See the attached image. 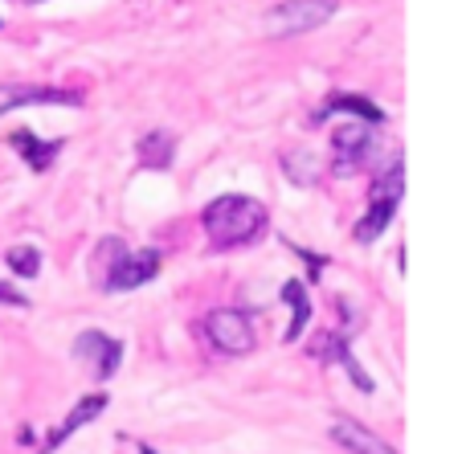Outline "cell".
Instances as JSON below:
<instances>
[{
	"label": "cell",
	"instance_id": "cell-1",
	"mask_svg": "<svg viewBox=\"0 0 466 454\" xmlns=\"http://www.w3.org/2000/svg\"><path fill=\"white\" fill-rule=\"evenodd\" d=\"M201 226L213 250H238V246H254L270 229V209L258 197L221 193L201 209Z\"/></svg>",
	"mask_w": 466,
	"mask_h": 454
},
{
	"label": "cell",
	"instance_id": "cell-2",
	"mask_svg": "<svg viewBox=\"0 0 466 454\" xmlns=\"http://www.w3.org/2000/svg\"><path fill=\"white\" fill-rule=\"evenodd\" d=\"M98 258H106V270L98 275V287L106 295H119V291H136V287L152 283L160 275V262L164 254L156 246H144V250H127L119 237H106L98 246Z\"/></svg>",
	"mask_w": 466,
	"mask_h": 454
},
{
	"label": "cell",
	"instance_id": "cell-3",
	"mask_svg": "<svg viewBox=\"0 0 466 454\" xmlns=\"http://www.w3.org/2000/svg\"><path fill=\"white\" fill-rule=\"evenodd\" d=\"M401 197H405V160L397 156L377 180H372V197H369V213L356 221L352 237L360 246H372L389 226H393L397 209H401Z\"/></svg>",
	"mask_w": 466,
	"mask_h": 454
},
{
	"label": "cell",
	"instance_id": "cell-4",
	"mask_svg": "<svg viewBox=\"0 0 466 454\" xmlns=\"http://www.w3.org/2000/svg\"><path fill=\"white\" fill-rule=\"evenodd\" d=\"M339 13V0H282V5L266 8L262 29L270 37H299V33H315Z\"/></svg>",
	"mask_w": 466,
	"mask_h": 454
},
{
	"label": "cell",
	"instance_id": "cell-5",
	"mask_svg": "<svg viewBox=\"0 0 466 454\" xmlns=\"http://www.w3.org/2000/svg\"><path fill=\"white\" fill-rule=\"evenodd\" d=\"M201 328L221 357H246V352H254V319H249V311L218 308L205 316Z\"/></svg>",
	"mask_w": 466,
	"mask_h": 454
},
{
	"label": "cell",
	"instance_id": "cell-6",
	"mask_svg": "<svg viewBox=\"0 0 466 454\" xmlns=\"http://www.w3.org/2000/svg\"><path fill=\"white\" fill-rule=\"evenodd\" d=\"M372 152V123L364 119H344L331 127V156H336L339 172H356Z\"/></svg>",
	"mask_w": 466,
	"mask_h": 454
},
{
	"label": "cell",
	"instance_id": "cell-7",
	"mask_svg": "<svg viewBox=\"0 0 466 454\" xmlns=\"http://www.w3.org/2000/svg\"><path fill=\"white\" fill-rule=\"evenodd\" d=\"M86 98L78 90L62 86H25V82H5L0 86V115L21 111V106H82Z\"/></svg>",
	"mask_w": 466,
	"mask_h": 454
},
{
	"label": "cell",
	"instance_id": "cell-8",
	"mask_svg": "<svg viewBox=\"0 0 466 454\" xmlns=\"http://www.w3.org/2000/svg\"><path fill=\"white\" fill-rule=\"evenodd\" d=\"M74 357H78V360H90V373H95V381H111V377L119 373L123 340H115V336L86 328V332L74 340Z\"/></svg>",
	"mask_w": 466,
	"mask_h": 454
},
{
	"label": "cell",
	"instance_id": "cell-9",
	"mask_svg": "<svg viewBox=\"0 0 466 454\" xmlns=\"http://www.w3.org/2000/svg\"><path fill=\"white\" fill-rule=\"evenodd\" d=\"M331 442L336 447H344L348 454H397L393 447H389L380 434H372L369 426H360L356 418H348V414H336L331 418Z\"/></svg>",
	"mask_w": 466,
	"mask_h": 454
},
{
	"label": "cell",
	"instance_id": "cell-10",
	"mask_svg": "<svg viewBox=\"0 0 466 454\" xmlns=\"http://www.w3.org/2000/svg\"><path fill=\"white\" fill-rule=\"evenodd\" d=\"M348 336H352V328H344V332H328V336H323V344H319L315 352H319L328 365H331V360H336V365H344L348 377H352V385H356L360 393H372V389H377V381H372V377L360 368V360L352 357V348H348Z\"/></svg>",
	"mask_w": 466,
	"mask_h": 454
},
{
	"label": "cell",
	"instance_id": "cell-11",
	"mask_svg": "<svg viewBox=\"0 0 466 454\" xmlns=\"http://www.w3.org/2000/svg\"><path fill=\"white\" fill-rule=\"evenodd\" d=\"M331 115H352V119H364V123H372V127H380V123H385V111H380L369 95H348V90L328 95V103H323L311 119L323 123V119H331Z\"/></svg>",
	"mask_w": 466,
	"mask_h": 454
},
{
	"label": "cell",
	"instance_id": "cell-12",
	"mask_svg": "<svg viewBox=\"0 0 466 454\" xmlns=\"http://www.w3.org/2000/svg\"><path fill=\"white\" fill-rule=\"evenodd\" d=\"M8 147L21 152V160L29 164L33 172H49L57 160V152L66 147V139H37L29 127H21V131H8Z\"/></svg>",
	"mask_w": 466,
	"mask_h": 454
},
{
	"label": "cell",
	"instance_id": "cell-13",
	"mask_svg": "<svg viewBox=\"0 0 466 454\" xmlns=\"http://www.w3.org/2000/svg\"><path fill=\"white\" fill-rule=\"evenodd\" d=\"M106 406H111V393H90V398H82L78 406H74L70 414H66V422L57 426L54 434H49V442H46V450H41V454H54V450L62 447L66 439H70V434H78V430H82V426H86V422H95V418L103 414Z\"/></svg>",
	"mask_w": 466,
	"mask_h": 454
},
{
	"label": "cell",
	"instance_id": "cell-14",
	"mask_svg": "<svg viewBox=\"0 0 466 454\" xmlns=\"http://www.w3.org/2000/svg\"><path fill=\"white\" fill-rule=\"evenodd\" d=\"M136 156H139V164H144V168L168 172L172 160H177V136H172L168 127L144 131V136H139V144H136Z\"/></svg>",
	"mask_w": 466,
	"mask_h": 454
},
{
	"label": "cell",
	"instance_id": "cell-15",
	"mask_svg": "<svg viewBox=\"0 0 466 454\" xmlns=\"http://www.w3.org/2000/svg\"><path fill=\"white\" fill-rule=\"evenodd\" d=\"M279 299L290 308V324H287V336H282V340L295 344L299 336H303V328L311 324V295H307V283H299V278H287Z\"/></svg>",
	"mask_w": 466,
	"mask_h": 454
},
{
	"label": "cell",
	"instance_id": "cell-16",
	"mask_svg": "<svg viewBox=\"0 0 466 454\" xmlns=\"http://www.w3.org/2000/svg\"><path fill=\"white\" fill-rule=\"evenodd\" d=\"M282 177L295 188H315L319 185V160H315V152H307V147L282 152Z\"/></svg>",
	"mask_w": 466,
	"mask_h": 454
},
{
	"label": "cell",
	"instance_id": "cell-17",
	"mask_svg": "<svg viewBox=\"0 0 466 454\" xmlns=\"http://www.w3.org/2000/svg\"><path fill=\"white\" fill-rule=\"evenodd\" d=\"M5 262H8V270L21 275V278H37L41 275V250L37 246H13V250L5 254Z\"/></svg>",
	"mask_w": 466,
	"mask_h": 454
},
{
	"label": "cell",
	"instance_id": "cell-18",
	"mask_svg": "<svg viewBox=\"0 0 466 454\" xmlns=\"http://www.w3.org/2000/svg\"><path fill=\"white\" fill-rule=\"evenodd\" d=\"M0 303H8V308H29V295H21L16 287H8V283H0Z\"/></svg>",
	"mask_w": 466,
	"mask_h": 454
},
{
	"label": "cell",
	"instance_id": "cell-19",
	"mask_svg": "<svg viewBox=\"0 0 466 454\" xmlns=\"http://www.w3.org/2000/svg\"><path fill=\"white\" fill-rule=\"evenodd\" d=\"M139 454H156V450L152 447H139Z\"/></svg>",
	"mask_w": 466,
	"mask_h": 454
},
{
	"label": "cell",
	"instance_id": "cell-20",
	"mask_svg": "<svg viewBox=\"0 0 466 454\" xmlns=\"http://www.w3.org/2000/svg\"><path fill=\"white\" fill-rule=\"evenodd\" d=\"M25 5H41V0H25Z\"/></svg>",
	"mask_w": 466,
	"mask_h": 454
}]
</instances>
